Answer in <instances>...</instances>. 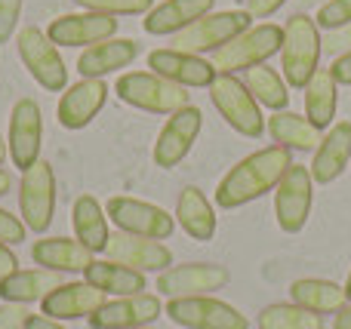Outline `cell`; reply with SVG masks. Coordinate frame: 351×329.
<instances>
[{"label":"cell","mask_w":351,"mask_h":329,"mask_svg":"<svg viewBox=\"0 0 351 329\" xmlns=\"http://www.w3.org/2000/svg\"><path fill=\"white\" fill-rule=\"evenodd\" d=\"M290 166H293L290 148L284 145L253 151L250 157H243L241 163L225 172V179L216 188V203L225 209H234V207H243V203L259 200L262 194L278 188Z\"/></svg>","instance_id":"cell-1"},{"label":"cell","mask_w":351,"mask_h":329,"mask_svg":"<svg viewBox=\"0 0 351 329\" xmlns=\"http://www.w3.org/2000/svg\"><path fill=\"white\" fill-rule=\"evenodd\" d=\"M321 53H324V37L315 18L305 16V12H296L293 18H287L284 47H280V68H284L287 86L305 90L317 71Z\"/></svg>","instance_id":"cell-2"},{"label":"cell","mask_w":351,"mask_h":329,"mask_svg":"<svg viewBox=\"0 0 351 329\" xmlns=\"http://www.w3.org/2000/svg\"><path fill=\"white\" fill-rule=\"evenodd\" d=\"M114 92L123 98L127 105L142 111H152V114H176L179 108L191 105L185 86L170 83L160 74L154 71H130L123 77H117Z\"/></svg>","instance_id":"cell-3"},{"label":"cell","mask_w":351,"mask_h":329,"mask_svg":"<svg viewBox=\"0 0 351 329\" xmlns=\"http://www.w3.org/2000/svg\"><path fill=\"white\" fill-rule=\"evenodd\" d=\"M210 98L216 105V111L222 114V120L231 129H237L247 139H259L262 129L268 127L262 117V105L253 98V92L243 86V80H237L234 74H216L210 86Z\"/></svg>","instance_id":"cell-4"},{"label":"cell","mask_w":351,"mask_h":329,"mask_svg":"<svg viewBox=\"0 0 351 329\" xmlns=\"http://www.w3.org/2000/svg\"><path fill=\"white\" fill-rule=\"evenodd\" d=\"M280 47H284V28L271 22H262L256 28H247L231 43H225L222 49H216L213 53V65H216L219 74L247 71V68L265 65V59L280 53Z\"/></svg>","instance_id":"cell-5"},{"label":"cell","mask_w":351,"mask_h":329,"mask_svg":"<svg viewBox=\"0 0 351 329\" xmlns=\"http://www.w3.org/2000/svg\"><path fill=\"white\" fill-rule=\"evenodd\" d=\"M253 16L247 10H222V12H206L204 18H197L194 25H188L185 31L173 37V49L182 53H216L225 43H231L234 37H241L250 28Z\"/></svg>","instance_id":"cell-6"},{"label":"cell","mask_w":351,"mask_h":329,"mask_svg":"<svg viewBox=\"0 0 351 329\" xmlns=\"http://www.w3.org/2000/svg\"><path fill=\"white\" fill-rule=\"evenodd\" d=\"M16 47H19L25 68H28V74L43 90H49V92L65 90V83H68L65 59L59 55V47L47 37V31L28 25V28H22L16 34Z\"/></svg>","instance_id":"cell-7"},{"label":"cell","mask_w":351,"mask_h":329,"mask_svg":"<svg viewBox=\"0 0 351 329\" xmlns=\"http://www.w3.org/2000/svg\"><path fill=\"white\" fill-rule=\"evenodd\" d=\"M164 314L179 326L188 329H247L250 320L228 302L213 295H188V299H170Z\"/></svg>","instance_id":"cell-8"},{"label":"cell","mask_w":351,"mask_h":329,"mask_svg":"<svg viewBox=\"0 0 351 329\" xmlns=\"http://www.w3.org/2000/svg\"><path fill=\"white\" fill-rule=\"evenodd\" d=\"M19 209H22L25 228H31L37 234H43L49 228L53 209H56V176L47 160H37L31 170L22 172V182H19Z\"/></svg>","instance_id":"cell-9"},{"label":"cell","mask_w":351,"mask_h":329,"mask_svg":"<svg viewBox=\"0 0 351 329\" xmlns=\"http://www.w3.org/2000/svg\"><path fill=\"white\" fill-rule=\"evenodd\" d=\"M311 203H315V179H311V170L302 163H293L287 170V176L280 179L278 191H274L278 225L287 234H299L311 215Z\"/></svg>","instance_id":"cell-10"},{"label":"cell","mask_w":351,"mask_h":329,"mask_svg":"<svg viewBox=\"0 0 351 329\" xmlns=\"http://www.w3.org/2000/svg\"><path fill=\"white\" fill-rule=\"evenodd\" d=\"M105 213L114 222L117 231L139 234V237L152 240H167L176 228V219L167 209L154 207L148 200H136V197H111Z\"/></svg>","instance_id":"cell-11"},{"label":"cell","mask_w":351,"mask_h":329,"mask_svg":"<svg viewBox=\"0 0 351 329\" xmlns=\"http://www.w3.org/2000/svg\"><path fill=\"white\" fill-rule=\"evenodd\" d=\"M40 139H43V114L34 98H19L10 114V157L19 170H31L40 160Z\"/></svg>","instance_id":"cell-12"},{"label":"cell","mask_w":351,"mask_h":329,"mask_svg":"<svg viewBox=\"0 0 351 329\" xmlns=\"http://www.w3.org/2000/svg\"><path fill=\"white\" fill-rule=\"evenodd\" d=\"M228 283V268L210 262H191V265H173L160 271L158 289L167 299H188V295H210Z\"/></svg>","instance_id":"cell-13"},{"label":"cell","mask_w":351,"mask_h":329,"mask_svg":"<svg viewBox=\"0 0 351 329\" xmlns=\"http://www.w3.org/2000/svg\"><path fill=\"white\" fill-rule=\"evenodd\" d=\"M200 127H204V114L200 108L188 105V108H179L170 120L164 123L158 142H154V163L164 166V170H173L182 160L188 157V151L194 148L200 135Z\"/></svg>","instance_id":"cell-14"},{"label":"cell","mask_w":351,"mask_h":329,"mask_svg":"<svg viewBox=\"0 0 351 329\" xmlns=\"http://www.w3.org/2000/svg\"><path fill=\"white\" fill-rule=\"evenodd\" d=\"M117 16L105 12H71L49 22L47 37L56 47H93L108 37H117Z\"/></svg>","instance_id":"cell-15"},{"label":"cell","mask_w":351,"mask_h":329,"mask_svg":"<svg viewBox=\"0 0 351 329\" xmlns=\"http://www.w3.org/2000/svg\"><path fill=\"white\" fill-rule=\"evenodd\" d=\"M160 314H164V305H160L158 295L152 293L121 295L114 302H105L99 311H93L90 326L93 329H136V326H148Z\"/></svg>","instance_id":"cell-16"},{"label":"cell","mask_w":351,"mask_h":329,"mask_svg":"<svg viewBox=\"0 0 351 329\" xmlns=\"http://www.w3.org/2000/svg\"><path fill=\"white\" fill-rule=\"evenodd\" d=\"M105 256L114 259L121 265H130L136 271H167L173 268V252L167 250L160 240L152 237H139V234H127V231H114L108 237Z\"/></svg>","instance_id":"cell-17"},{"label":"cell","mask_w":351,"mask_h":329,"mask_svg":"<svg viewBox=\"0 0 351 329\" xmlns=\"http://www.w3.org/2000/svg\"><path fill=\"white\" fill-rule=\"evenodd\" d=\"M148 68L154 74H160L164 80L179 86H210L216 80V65L206 62L204 55L182 53V49H154L148 53Z\"/></svg>","instance_id":"cell-18"},{"label":"cell","mask_w":351,"mask_h":329,"mask_svg":"<svg viewBox=\"0 0 351 329\" xmlns=\"http://www.w3.org/2000/svg\"><path fill=\"white\" fill-rule=\"evenodd\" d=\"M108 83L102 77H84L80 83L68 86L59 98V123L65 129H84L108 102Z\"/></svg>","instance_id":"cell-19"},{"label":"cell","mask_w":351,"mask_h":329,"mask_svg":"<svg viewBox=\"0 0 351 329\" xmlns=\"http://www.w3.org/2000/svg\"><path fill=\"white\" fill-rule=\"evenodd\" d=\"M108 302V295L102 289L90 287L86 280H77V283H62L59 289L47 295L40 302V311L53 320H80V317H90L93 311Z\"/></svg>","instance_id":"cell-20"},{"label":"cell","mask_w":351,"mask_h":329,"mask_svg":"<svg viewBox=\"0 0 351 329\" xmlns=\"http://www.w3.org/2000/svg\"><path fill=\"white\" fill-rule=\"evenodd\" d=\"M139 55V43L130 40V37H108L102 43H93L80 53L77 59V71L84 77H105V74L117 71V68H127L130 62Z\"/></svg>","instance_id":"cell-21"},{"label":"cell","mask_w":351,"mask_h":329,"mask_svg":"<svg viewBox=\"0 0 351 329\" xmlns=\"http://www.w3.org/2000/svg\"><path fill=\"white\" fill-rule=\"evenodd\" d=\"M348 160H351V123L342 120L317 145L315 160H311V179L321 185L333 182V179H339L346 172Z\"/></svg>","instance_id":"cell-22"},{"label":"cell","mask_w":351,"mask_h":329,"mask_svg":"<svg viewBox=\"0 0 351 329\" xmlns=\"http://www.w3.org/2000/svg\"><path fill=\"white\" fill-rule=\"evenodd\" d=\"M31 259L40 268L59 271V274H71V271H86L93 265V250L84 246L80 240L68 237H43L31 246Z\"/></svg>","instance_id":"cell-23"},{"label":"cell","mask_w":351,"mask_h":329,"mask_svg":"<svg viewBox=\"0 0 351 329\" xmlns=\"http://www.w3.org/2000/svg\"><path fill=\"white\" fill-rule=\"evenodd\" d=\"M62 274L49 268H28V271H12L10 277L0 280V299L12 302V305H28V302H43L53 289L62 287Z\"/></svg>","instance_id":"cell-24"},{"label":"cell","mask_w":351,"mask_h":329,"mask_svg":"<svg viewBox=\"0 0 351 329\" xmlns=\"http://www.w3.org/2000/svg\"><path fill=\"white\" fill-rule=\"evenodd\" d=\"M216 0H164L158 3L145 18L148 34H179L206 12H213Z\"/></svg>","instance_id":"cell-25"},{"label":"cell","mask_w":351,"mask_h":329,"mask_svg":"<svg viewBox=\"0 0 351 329\" xmlns=\"http://www.w3.org/2000/svg\"><path fill=\"white\" fill-rule=\"evenodd\" d=\"M84 280L90 283V287L102 289L105 295H114V299H121V295H139L142 289H145V274L130 268V265L114 262V259L93 262L90 268L84 271Z\"/></svg>","instance_id":"cell-26"},{"label":"cell","mask_w":351,"mask_h":329,"mask_svg":"<svg viewBox=\"0 0 351 329\" xmlns=\"http://www.w3.org/2000/svg\"><path fill=\"white\" fill-rule=\"evenodd\" d=\"M268 133H271V139L278 142V145L290 148V151H317V145H321V129L315 127V123L308 120V117L296 114V111H274L271 117H268Z\"/></svg>","instance_id":"cell-27"},{"label":"cell","mask_w":351,"mask_h":329,"mask_svg":"<svg viewBox=\"0 0 351 329\" xmlns=\"http://www.w3.org/2000/svg\"><path fill=\"white\" fill-rule=\"evenodd\" d=\"M176 222H179L182 231L194 240H213V234H216V213H213L210 200L204 197V191L194 188V185H188L179 194Z\"/></svg>","instance_id":"cell-28"},{"label":"cell","mask_w":351,"mask_h":329,"mask_svg":"<svg viewBox=\"0 0 351 329\" xmlns=\"http://www.w3.org/2000/svg\"><path fill=\"white\" fill-rule=\"evenodd\" d=\"M336 77L330 68H317L315 77L305 86V114L317 129H327L336 117V105H339V90H336Z\"/></svg>","instance_id":"cell-29"},{"label":"cell","mask_w":351,"mask_h":329,"mask_svg":"<svg viewBox=\"0 0 351 329\" xmlns=\"http://www.w3.org/2000/svg\"><path fill=\"white\" fill-rule=\"evenodd\" d=\"M290 299L296 302V305L308 308V311L315 314H336L342 305L348 302L346 295V287H339V283L333 280H321V277H305V280H296L290 287Z\"/></svg>","instance_id":"cell-30"},{"label":"cell","mask_w":351,"mask_h":329,"mask_svg":"<svg viewBox=\"0 0 351 329\" xmlns=\"http://www.w3.org/2000/svg\"><path fill=\"white\" fill-rule=\"evenodd\" d=\"M74 234L84 246H90L93 252H105L108 246V213L102 209V203L96 197L84 194L74 200Z\"/></svg>","instance_id":"cell-31"},{"label":"cell","mask_w":351,"mask_h":329,"mask_svg":"<svg viewBox=\"0 0 351 329\" xmlns=\"http://www.w3.org/2000/svg\"><path fill=\"white\" fill-rule=\"evenodd\" d=\"M243 86L253 92V98L262 105V108L287 111V105H290V92H287L284 77L268 65L247 68V74H243Z\"/></svg>","instance_id":"cell-32"},{"label":"cell","mask_w":351,"mask_h":329,"mask_svg":"<svg viewBox=\"0 0 351 329\" xmlns=\"http://www.w3.org/2000/svg\"><path fill=\"white\" fill-rule=\"evenodd\" d=\"M262 329H324V317L308 308L296 305V302H280V305H268L259 314Z\"/></svg>","instance_id":"cell-33"},{"label":"cell","mask_w":351,"mask_h":329,"mask_svg":"<svg viewBox=\"0 0 351 329\" xmlns=\"http://www.w3.org/2000/svg\"><path fill=\"white\" fill-rule=\"evenodd\" d=\"M86 12H105V16H142L154 10V0H74Z\"/></svg>","instance_id":"cell-34"},{"label":"cell","mask_w":351,"mask_h":329,"mask_svg":"<svg viewBox=\"0 0 351 329\" xmlns=\"http://www.w3.org/2000/svg\"><path fill=\"white\" fill-rule=\"evenodd\" d=\"M315 22L324 31L346 28V25H351V0H327V3H321Z\"/></svg>","instance_id":"cell-35"},{"label":"cell","mask_w":351,"mask_h":329,"mask_svg":"<svg viewBox=\"0 0 351 329\" xmlns=\"http://www.w3.org/2000/svg\"><path fill=\"white\" fill-rule=\"evenodd\" d=\"M19 16H22V0H0V43L16 34Z\"/></svg>","instance_id":"cell-36"},{"label":"cell","mask_w":351,"mask_h":329,"mask_svg":"<svg viewBox=\"0 0 351 329\" xmlns=\"http://www.w3.org/2000/svg\"><path fill=\"white\" fill-rule=\"evenodd\" d=\"M25 222L22 219H16L12 213H6V209H0V244H22L25 240Z\"/></svg>","instance_id":"cell-37"},{"label":"cell","mask_w":351,"mask_h":329,"mask_svg":"<svg viewBox=\"0 0 351 329\" xmlns=\"http://www.w3.org/2000/svg\"><path fill=\"white\" fill-rule=\"evenodd\" d=\"M324 53H330L333 59H336V55H346V53H351V25H346V28L330 31V34L324 37Z\"/></svg>","instance_id":"cell-38"},{"label":"cell","mask_w":351,"mask_h":329,"mask_svg":"<svg viewBox=\"0 0 351 329\" xmlns=\"http://www.w3.org/2000/svg\"><path fill=\"white\" fill-rule=\"evenodd\" d=\"M28 317H31V311L25 305H12V302L0 305V329H22Z\"/></svg>","instance_id":"cell-39"},{"label":"cell","mask_w":351,"mask_h":329,"mask_svg":"<svg viewBox=\"0 0 351 329\" xmlns=\"http://www.w3.org/2000/svg\"><path fill=\"white\" fill-rule=\"evenodd\" d=\"M284 3L287 0H247V12L253 18H268V16H274Z\"/></svg>","instance_id":"cell-40"},{"label":"cell","mask_w":351,"mask_h":329,"mask_svg":"<svg viewBox=\"0 0 351 329\" xmlns=\"http://www.w3.org/2000/svg\"><path fill=\"white\" fill-rule=\"evenodd\" d=\"M333 77H336V83H351V53L346 55H336L333 59Z\"/></svg>","instance_id":"cell-41"},{"label":"cell","mask_w":351,"mask_h":329,"mask_svg":"<svg viewBox=\"0 0 351 329\" xmlns=\"http://www.w3.org/2000/svg\"><path fill=\"white\" fill-rule=\"evenodd\" d=\"M16 265H19L16 252H12V250H10V246H6V244H0V280H3V277H10L12 271H19Z\"/></svg>","instance_id":"cell-42"},{"label":"cell","mask_w":351,"mask_h":329,"mask_svg":"<svg viewBox=\"0 0 351 329\" xmlns=\"http://www.w3.org/2000/svg\"><path fill=\"white\" fill-rule=\"evenodd\" d=\"M22 329H65L59 324V320H53V317H47V314H31L28 320H25V326Z\"/></svg>","instance_id":"cell-43"},{"label":"cell","mask_w":351,"mask_h":329,"mask_svg":"<svg viewBox=\"0 0 351 329\" xmlns=\"http://www.w3.org/2000/svg\"><path fill=\"white\" fill-rule=\"evenodd\" d=\"M333 329H351V302H346V305L336 311V324Z\"/></svg>","instance_id":"cell-44"},{"label":"cell","mask_w":351,"mask_h":329,"mask_svg":"<svg viewBox=\"0 0 351 329\" xmlns=\"http://www.w3.org/2000/svg\"><path fill=\"white\" fill-rule=\"evenodd\" d=\"M10 188H12V176L6 170H0V197H3Z\"/></svg>","instance_id":"cell-45"},{"label":"cell","mask_w":351,"mask_h":329,"mask_svg":"<svg viewBox=\"0 0 351 329\" xmlns=\"http://www.w3.org/2000/svg\"><path fill=\"white\" fill-rule=\"evenodd\" d=\"M6 154H10V148H6V142L0 139V163H3V160H6Z\"/></svg>","instance_id":"cell-46"},{"label":"cell","mask_w":351,"mask_h":329,"mask_svg":"<svg viewBox=\"0 0 351 329\" xmlns=\"http://www.w3.org/2000/svg\"><path fill=\"white\" fill-rule=\"evenodd\" d=\"M346 295H348V302H351V274H348V283H346Z\"/></svg>","instance_id":"cell-47"},{"label":"cell","mask_w":351,"mask_h":329,"mask_svg":"<svg viewBox=\"0 0 351 329\" xmlns=\"http://www.w3.org/2000/svg\"><path fill=\"white\" fill-rule=\"evenodd\" d=\"M302 3H317V0H302ZM324 3H327V0H324Z\"/></svg>","instance_id":"cell-48"},{"label":"cell","mask_w":351,"mask_h":329,"mask_svg":"<svg viewBox=\"0 0 351 329\" xmlns=\"http://www.w3.org/2000/svg\"><path fill=\"white\" fill-rule=\"evenodd\" d=\"M136 329H148V326H136Z\"/></svg>","instance_id":"cell-49"}]
</instances>
